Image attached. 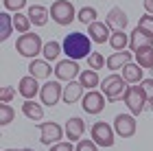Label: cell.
Returning <instances> with one entry per match:
<instances>
[{
    "label": "cell",
    "instance_id": "obj_37",
    "mask_svg": "<svg viewBox=\"0 0 153 151\" xmlns=\"http://www.w3.org/2000/svg\"><path fill=\"white\" fill-rule=\"evenodd\" d=\"M51 151H74V147L70 140H59L55 145H51Z\"/></svg>",
    "mask_w": 153,
    "mask_h": 151
},
{
    "label": "cell",
    "instance_id": "obj_16",
    "mask_svg": "<svg viewBox=\"0 0 153 151\" xmlns=\"http://www.w3.org/2000/svg\"><path fill=\"white\" fill-rule=\"evenodd\" d=\"M120 74H123V79L127 81L129 86H138L144 79V68L138 64V61H131V64H127L120 70Z\"/></svg>",
    "mask_w": 153,
    "mask_h": 151
},
{
    "label": "cell",
    "instance_id": "obj_40",
    "mask_svg": "<svg viewBox=\"0 0 153 151\" xmlns=\"http://www.w3.org/2000/svg\"><path fill=\"white\" fill-rule=\"evenodd\" d=\"M22 151H35V149H22Z\"/></svg>",
    "mask_w": 153,
    "mask_h": 151
},
{
    "label": "cell",
    "instance_id": "obj_15",
    "mask_svg": "<svg viewBox=\"0 0 153 151\" xmlns=\"http://www.w3.org/2000/svg\"><path fill=\"white\" fill-rule=\"evenodd\" d=\"M29 74H33L35 79H51V72H55L53 68H51V61H46V59H31L29 61Z\"/></svg>",
    "mask_w": 153,
    "mask_h": 151
},
{
    "label": "cell",
    "instance_id": "obj_9",
    "mask_svg": "<svg viewBox=\"0 0 153 151\" xmlns=\"http://www.w3.org/2000/svg\"><path fill=\"white\" fill-rule=\"evenodd\" d=\"M39 99H42V105L53 107L64 99V88H61L59 81H46L39 90Z\"/></svg>",
    "mask_w": 153,
    "mask_h": 151
},
{
    "label": "cell",
    "instance_id": "obj_28",
    "mask_svg": "<svg viewBox=\"0 0 153 151\" xmlns=\"http://www.w3.org/2000/svg\"><path fill=\"white\" fill-rule=\"evenodd\" d=\"M13 29H16L18 33H29L31 18L24 16V13H20V11H16V16H13Z\"/></svg>",
    "mask_w": 153,
    "mask_h": 151
},
{
    "label": "cell",
    "instance_id": "obj_33",
    "mask_svg": "<svg viewBox=\"0 0 153 151\" xmlns=\"http://www.w3.org/2000/svg\"><path fill=\"white\" fill-rule=\"evenodd\" d=\"M4 11H20L26 7V0H2Z\"/></svg>",
    "mask_w": 153,
    "mask_h": 151
},
{
    "label": "cell",
    "instance_id": "obj_7",
    "mask_svg": "<svg viewBox=\"0 0 153 151\" xmlns=\"http://www.w3.org/2000/svg\"><path fill=\"white\" fill-rule=\"evenodd\" d=\"M37 129H39V142L42 145H46V147H51L55 145V142H59L61 138H64V132L66 129L59 125V123H37Z\"/></svg>",
    "mask_w": 153,
    "mask_h": 151
},
{
    "label": "cell",
    "instance_id": "obj_30",
    "mask_svg": "<svg viewBox=\"0 0 153 151\" xmlns=\"http://www.w3.org/2000/svg\"><path fill=\"white\" fill-rule=\"evenodd\" d=\"M13 118H16V109H13L9 103H2V105H0V125L7 127L9 123H13Z\"/></svg>",
    "mask_w": 153,
    "mask_h": 151
},
{
    "label": "cell",
    "instance_id": "obj_14",
    "mask_svg": "<svg viewBox=\"0 0 153 151\" xmlns=\"http://www.w3.org/2000/svg\"><path fill=\"white\" fill-rule=\"evenodd\" d=\"M105 22H107L109 29H114V31H125L127 24H129V18H127V13H125L120 7H114V9H109Z\"/></svg>",
    "mask_w": 153,
    "mask_h": 151
},
{
    "label": "cell",
    "instance_id": "obj_25",
    "mask_svg": "<svg viewBox=\"0 0 153 151\" xmlns=\"http://www.w3.org/2000/svg\"><path fill=\"white\" fill-rule=\"evenodd\" d=\"M79 81H81V86L83 88H88V90H94L96 86L101 83V79H99V72L96 70H81V74H79Z\"/></svg>",
    "mask_w": 153,
    "mask_h": 151
},
{
    "label": "cell",
    "instance_id": "obj_34",
    "mask_svg": "<svg viewBox=\"0 0 153 151\" xmlns=\"http://www.w3.org/2000/svg\"><path fill=\"white\" fill-rule=\"evenodd\" d=\"M74 151H99V145L90 138V140H79L76 142V147H74Z\"/></svg>",
    "mask_w": 153,
    "mask_h": 151
},
{
    "label": "cell",
    "instance_id": "obj_8",
    "mask_svg": "<svg viewBox=\"0 0 153 151\" xmlns=\"http://www.w3.org/2000/svg\"><path fill=\"white\" fill-rule=\"evenodd\" d=\"M105 103H107V97L99 90H88L81 99V107L85 114H101L105 109Z\"/></svg>",
    "mask_w": 153,
    "mask_h": 151
},
{
    "label": "cell",
    "instance_id": "obj_20",
    "mask_svg": "<svg viewBox=\"0 0 153 151\" xmlns=\"http://www.w3.org/2000/svg\"><path fill=\"white\" fill-rule=\"evenodd\" d=\"M83 99V86H81V81H68V86L64 88V101L66 105H72V103L76 101H81Z\"/></svg>",
    "mask_w": 153,
    "mask_h": 151
},
{
    "label": "cell",
    "instance_id": "obj_6",
    "mask_svg": "<svg viewBox=\"0 0 153 151\" xmlns=\"http://www.w3.org/2000/svg\"><path fill=\"white\" fill-rule=\"evenodd\" d=\"M114 127L109 125V123H103V121H96L92 129H90V138H92L99 147H112L114 145Z\"/></svg>",
    "mask_w": 153,
    "mask_h": 151
},
{
    "label": "cell",
    "instance_id": "obj_4",
    "mask_svg": "<svg viewBox=\"0 0 153 151\" xmlns=\"http://www.w3.org/2000/svg\"><path fill=\"white\" fill-rule=\"evenodd\" d=\"M123 101H125L127 109H129V112L134 114V116L142 114L144 109H147V105H149L147 94L142 92L140 83H138V86H129V88H127V92H125V97H123Z\"/></svg>",
    "mask_w": 153,
    "mask_h": 151
},
{
    "label": "cell",
    "instance_id": "obj_5",
    "mask_svg": "<svg viewBox=\"0 0 153 151\" xmlns=\"http://www.w3.org/2000/svg\"><path fill=\"white\" fill-rule=\"evenodd\" d=\"M51 18H53L59 26L72 24V20L76 18L74 4L70 2V0H55V2L51 4Z\"/></svg>",
    "mask_w": 153,
    "mask_h": 151
},
{
    "label": "cell",
    "instance_id": "obj_27",
    "mask_svg": "<svg viewBox=\"0 0 153 151\" xmlns=\"http://www.w3.org/2000/svg\"><path fill=\"white\" fill-rule=\"evenodd\" d=\"M42 53H44V59H46V61H55L61 53H64V46H61L59 42H55V39H51V42L44 44Z\"/></svg>",
    "mask_w": 153,
    "mask_h": 151
},
{
    "label": "cell",
    "instance_id": "obj_24",
    "mask_svg": "<svg viewBox=\"0 0 153 151\" xmlns=\"http://www.w3.org/2000/svg\"><path fill=\"white\" fill-rule=\"evenodd\" d=\"M13 31H16L13 29V16H9L7 11H0V42H7Z\"/></svg>",
    "mask_w": 153,
    "mask_h": 151
},
{
    "label": "cell",
    "instance_id": "obj_29",
    "mask_svg": "<svg viewBox=\"0 0 153 151\" xmlns=\"http://www.w3.org/2000/svg\"><path fill=\"white\" fill-rule=\"evenodd\" d=\"M96 18H99V13H96L94 7H83V9H79V13H76V20H79L81 24H92V22H96Z\"/></svg>",
    "mask_w": 153,
    "mask_h": 151
},
{
    "label": "cell",
    "instance_id": "obj_32",
    "mask_svg": "<svg viewBox=\"0 0 153 151\" xmlns=\"http://www.w3.org/2000/svg\"><path fill=\"white\" fill-rule=\"evenodd\" d=\"M88 66L92 68V70H103V66H107V59H103L101 53H92L88 57Z\"/></svg>",
    "mask_w": 153,
    "mask_h": 151
},
{
    "label": "cell",
    "instance_id": "obj_2",
    "mask_svg": "<svg viewBox=\"0 0 153 151\" xmlns=\"http://www.w3.org/2000/svg\"><path fill=\"white\" fill-rule=\"evenodd\" d=\"M127 88H129V83L123 79V74H118V72L107 74V77L101 81V92L107 97V101H118V99H123L125 92H127Z\"/></svg>",
    "mask_w": 153,
    "mask_h": 151
},
{
    "label": "cell",
    "instance_id": "obj_26",
    "mask_svg": "<svg viewBox=\"0 0 153 151\" xmlns=\"http://www.w3.org/2000/svg\"><path fill=\"white\" fill-rule=\"evenodd\" d=\"M109 46H112L114 51H127V46H129V35H127L125 31H112Z\"/></svg>",
    "mask_w": 153,
    "mask_h": 151
},
{
    "label": "cell",
    "instance_id": "obj_31",
    "mask_svg": "<svg viewBox=\"0 0 153 151\" xmlns=\"http://www.w3.org/2000/svg\"><path fill=\"white\" fill-rule=\"evenodd\" d=\"M138 29L153 37V13H144V16H140V20H138Z\"/></svg>",
    "mask_w": 153,
    "mask_h": 151
},
{
    "label": "cell",
    "instance_id": "obj_10",
    "mask_svg": "<svg viewBox=\"0 0 153 151\" xmlns=\"http://www.w3.org/2000/svg\"><path fill=\"white\" fill-rule=\"evenodd\" d=\"M138 129V123H136V116L134 114H116L114 118V132L116 136H120V138H131V136L136 134Z\"/></svg>",
    "mask_w": 153,
    "mask_h": 151
},
{
    "label": "cell",
    "instance_id": "obj_38",
    "mask_svg": "<svg viewBox=\"0 0 153 151\" xmlns=\"http://www.w3.org/2000/svg\"><path fill=\"white\" fill-rule=\"evenodd\" d=\"M144 11L153 13V0H144Z\"/></svg>",
    "mask_w": 153,
    "mask_h": 151
},
{
    "label": "cell",
    "instance_id": "obj_3",
    "mask_svg": "<svg viewBox=\"0 0 153 151\" xmlns=\"http://www.w3.org/2000/svg\"><path fill=\"white\" fill-rule=\"evenodd\" d=\"M44 48V42L37 33H22L18 39H16V51L22 55V57H29V59H35L37 55Z\"/></svg>",
    "mask_w": 153,
    "mask_h": 151
},
{
    "label": "cell",
    "instance_id": "obj_17",
    "mask_svg": "<svg viewBox=\"0 0 153 151\" xmlns=\"http://www.w3.org/2000/svg\"><path fill=\"white\" fill-rule=\"evenodd\" d=\"M131 59H134V53L131 51H114L112 55L107 57V68L109 70H123L127 64H131Z\"/></svg>",
    "mask_w": 153,
    "mask_h": 151
},
{
    "label": "cell",
    "instance_id": "obj_18",
    "mask_svg": "<svg viewBox=\"0 0 153 151\" xmlns=\"http://www.w3.org/2000/svg\"><path fill=\"white\" fill-rule=\"evenodd\" d=\"M42 88L37 86V79L33 77V74H26V77L20 79V83H18V92L22 94L24 99H35L37 94H39Z\"/></svg>",
    "mask_w": 153,
    "mask_h": 151
},
{
    "label": "cell",
    "instance_id": "obj_35",
    "mask_svg": "<svg viewBox=\"0 0 153 151\" xmlns=\"http://www.w3.org/2000/svg\"><path fill=\"white\" fill-rule=\"evenodd\" d=\"M13 97H16V88L11 86H4L2 90H0V103H11Z\"/></svg>",
    "mask_w": 153,
    "mask_h": 151
},
{
    "label": "cell",
    "instance_id": "obj_19",
    "mask_svg": "<svg viewBox=\"0 0 153 151\" xmlns=\"http://www.w3.org/2000/svg\"><path fill=\"white\" fill-rule=\"evenodd\" d=\"M144 46H153V37L136 26V29L131 31V35H129V51L136 53L138 48H144Z\"/></svg>",
    "mask_w": 153,
    "mask_h": 151
},
{
    "label": "cell",
    "instance_id": "obj_22",
    "mask_svg": "<svg viewBox=\"0 0 153 151\" xmlns=\"http://www.w3.org/2000/svg\"><path fill=\"white\" fill-rule=\"evenodd\" d=\"M26 16L31 18V24L44 26V24L48 22V16H51V11H48L46 7H42V4H31L29 11H26Z\"/></svg>",
    "mask_w": 153,
    "mask_h": 151
},
{
    "label": "cell",
    "instance_id": "obj_11",
    "mask_svg": "<svg viewBox=\"0 0 153 151\" xmlns=\"http://www.w3.org/2000/svg\"><path fill=\"white\" fill-rule=\"evenodd\" d=\"M81 74V68L76 64V59H61L55 66V77L59 81H74Z\"/></svg>",
    "mask_w": 153,
    "mask_h": 151
},
{
    "label": "cell",
    "instance_id": "obj_12",
    "mask_svg": "<svg viewBox=\"0 0 153 151\" xmlns=\"http://www.w3.org/2000/svg\"><path fill=\"white\" fill-rule=\"evenodd\" d=\"M88 35L92 37V42L96 44H105L109 42V37H112V33H109V26L107 22H92V24H88Z\"/></svg>",
    "mask_w": 153,
    "mask_h": 151
},
{
    "label": "cell",
    "instance_id": "obj_1",
    "mask_svg": "<svg viewBox=\"0 0 153 151\" xmlns=\"http://www.w3.org/2000/svg\"><path fill=\"white\" fill-rule=\"evenodd\" d=\"M64 46V53L68 55V59H83V57H90L92 55V37L90 35H83V33L74 31L70 35H66V39L61 42Z\"/></svg>",
    "mask_w": 153,
    "mask_h": 151
},
{
    "label": "cell",
    "instance_id": "obj_23",
    "mask_svg": "<svg viewBox=\"0 0 153 151\" xmlns=\"http://www.w3.org/2000/svg\"><path fill=\"white\" fill-rule=\"evenodd\" d=\"M136 61L140 64L144 70H153V46H144V48H138L134 53Z\"/></svg>",
    "mask_w": 153,
    "mask_h": 151
},
{
    "label": "cell",
    "instance_id": "obj_21",
    "mask_svg": "<svg viewBox=\"0 0 153 151\" xmlns=\"http://www.w3.org/2000/svg\"><path fill=\"white\" fill-rule=\"evenodd\" d=\"M22 112H24L26 118H31V121H42L44 118V105H42V103H35V99H24Z\"/></svg>",
    "mask_w": 153,
    "mask_h": 151
},
{
    "label": "cell",
    "instance_id": "obj_36",
    "mask_svg": "<svg viewBox=\"0 0 153 151\" xmlns=\"http://www.w3.org/2000/svg\"><path fill=\"white\" fill-rule=\"evenodd\" d=\"M140 88H142V92L147 94V101L153 103V79H142L140 81Z\"/></svg>",
    "mask_w": 153,
    "mask_h": 151
},
{
    "label": "cell",
    "instance_id": "obj_39",
    "mask_svg": "<svg viewBox=\"0 0 153 151\" xmlns=\"http://www.w3.org/2000/svg\"><path fill=\"white\" fill-rule=\"evenodd\" d=\"M2 151H22V149H2Z\"/></svg>",
    "mask_w": 153,
    "mask_h": 151
},
{
    "label": "cell",
    "instance_id": "obj_13",
    "mask_svg": "<svg viewBox=\"0 0 153 151\" xmlns=\"http://www.w3.org/2000/svg\"><path fill=\"white\" fill-rule=\"evenodd\" d=\"M64 129H66V136H68L70 142H79L81 136L85 134V121L79 118V116H72V118H68Z\"/></svg>",
    "mask_w": 153,
    "mask_h": 151
}]
</instances>
